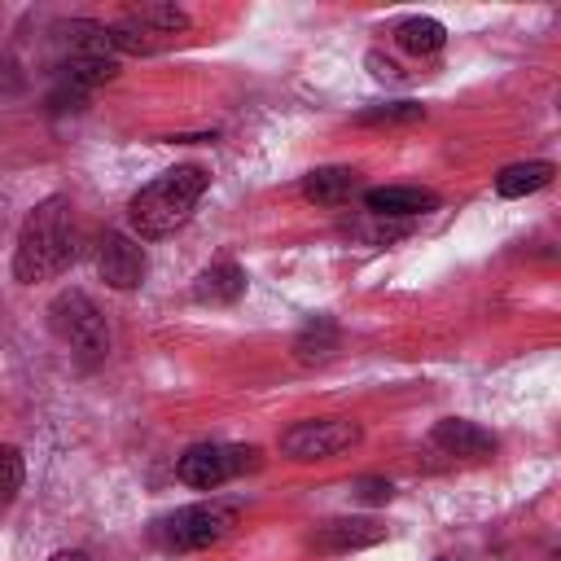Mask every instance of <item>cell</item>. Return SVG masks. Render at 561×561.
I'll return each instance as SVG.
<instances>
[{
    "label": "cell",
    "mask_w": 561,
    "mask_h": 561,
    "mask_svg": "<svg viewBox=\"0 0 561 561\" xmlns=\"http://www.w3.org/2000/svg\"><path fill=\"white\" fill-rule=\"evenodd\" d=\"M206 184H210L206 167H197V162L171 167V171H162L158 180H149V184L127 202V224H131L136 237H145V241L171 237L175 228L188 224V215L197 210Z\"/></svg>",
    "instance_id": "cell-1"
},
{
    "label": "cell",
    "mask_w": 561,
    "mask_h": 561,
    "mask_svg": "<svg viewBox=\"0 0 561 561\" xmlns=\"http://www.w3.org/2000/svg\"><path fill=\"white\" fill-rule=\"evenodd\" d=\"M70 254H75L70 202L61 193H53L22 219V232H18V245H13V276L22 285L48 280L70 263Z\"/></svg>",
    "instance_id": "cell-2"
},
{
    "label": "cell",
    "mask_w": 561,
    "mask_h": 561,
    "mask_svg": "<svg viewBox=\"0 0 561 561\" xmlns=\"http://www.w3.org/2000/svg\"><path fill=\"white\" fill-rule=\"evenodd\" d=\"M237 526V504H224V500H210V504H188V508H175L171 517H162L153 526L158 543L162 548H175V552H197V548H210L219 539H228Z\"/></svg>",
    "instance_id": "cell-3"
},
{
    "label": "cell",
    "mask_w": 561,
    "mask_h": 561,
    "mask_svg": "<svg viewBox=\"0 0 561 561\" xmlns=\"http://www.w3.org/2000/svg\"><path fill=\"white\" fill-rule=\"evenodd\" d=\"M48 329L57 342L75 346L79 355H105L110 351V329H105V316L96 311V302L83 294V289H61L53 302H48Z\"/></svg>",
    "instance_id": "cell-4"
},
{
    "label": "cell",
    "mask_w": 561,
    "mask_h": 561,
    "mask_svg": "<svg viewBox=\"0 0 561 561\" xmlns=\"http://www.w3.org/2000/svg\"><path fill=\"white\" fill-rule=\"evenodd\" d=\"M364 438L359 421H346V416H311V421H298L280 434V451L289 460H333L342 451H351L355 443Z\"/></svg>",
    "instance_id": "cell-5"
},
{
    "label": "cell",
    "mask_w": 561,
    "mask_h": 561,
    "mask_svg": "<svg viewBox=\"0 0 561 561\" xmlns=\"http://www.w3.org/2000/svg\"><path fill=\"white\" fill-rule=\"evenodd\" d=\"M254 465H259V451H254V447L197 443V447H188V451L180 456L175 473H180V482H188V486H197V491H215V486H224L228 478H237V473H245V469H254Z\"/></svg>",
    "instance_id": "cell-6"
},
{
    "label": "cell",
    "mask_w": 561,
    "mask_h": 561,
    "mask_svg": "<svg viewBox=\"0 0 561 561\" xmlns=\"http://www.w3.org/2000/svg\"><path fill=\"white\" fill-rule=\"evenodd\" d=\"M96 272L110 289H136L145 280V250L127 232H105L96 245Z\"/></svg>",
    "instance_id": "cell-7"
},
{
    "label": "cell",
    "mask_w": 561,
    "mask_h": 561,
    "mask_svg": "<svg viewBox=\"0 0 561 561\" xmlns=\"http://www.w3.org/2000/svg\"><path fill=\"white\" fill-rule=\"evenodd\" d=\"M364 206L368 215H381V219H416L438 206V193L416 188V184H386V188H368Z\"/></svg>",
    "instance_id": "cell-8"
},
{
    "label": "cell",
    "mask_w": 561,
    "mask_h": 561,
    "mask_svg": "<svg viewBox=\"0 0 561 561\" xmlns=\"http://www.w3.org/2000/svg\"><path fill=\"white\" fill-rule=\"evenodd\" d=\"M381 539H386V526L373 517H333V522L316 526V535H311V543L320 552H355V548H368Z\"/></svg>",
    "instance_id": "cell-9"
},
{
    "label": "cell",
    "mask_w": 561,
    "mask_h": 561,
    "mask_svg": "<svg viewBox=\"0 0 561 561\" xmlns=\"http://www.w3.org/2000/svg\"><path fill=\"white\" fill-rule=\"evenodd\" d=\"M430 438L447 456H465V460H482V456L495 451V434L482 430V425H473V421H465V416H443Z\"/></svg>",
    "instance_id": "cell-10"
},
{
    "label": "cell",
    "mask_w": 561,
    "mask_h": 561,
    "mask_svg": "<svg viewBox=\"0 0 561 561\" xmlns=\"http://www.w3.org/2000/svg\"><path fill=\"white\" fill-rule=\"evenodd\" d=\"M355 188H359V171L355 167H316L302 180V197L316 202V206H342Z\"/></svg>",
    "instance_id": "cell-11"
},
{
    "label": "cell",
    "mask_w": 561,
    "mask_h": 561,
    "mask_svg": "<svg viewBox=\"0 0 561 561\" xmlns=\"http://www.w3.org/2000/svg\"><path fill=\"white\" fill-rule=\"evenodd\" d=\"M241 294H245V272H241L232 259L210 263V267L197 276V285H193V298H197V302H210V307H228V302H237Z\"/></svg>",
    "instance_id": "cell-12"
},
{
    "label": "cell",
    "mask_w": 561,
    "mask_h": 561,
    "mask_svg": "<svg viewBox=\"0 0 561 561\" xmlns=\"http://www.w3.org/2000/svg\"><path fill=\"white\" fill-rule=\"evenodd\" d=\"M61 35H66L70 57H79V61H114V39H110V26L105 22L75 18V22H66Z\"/></svg>",
    "instance_id": "cell-13"
},
{
    "label": "cell",
    "mask_w": 561,
    "mask_h": 561,
    "mask_svg": "<svg viewBox=\"0 0 561 561\" xmlns=\"http://www.w3.org/2000/svg\"><path fill=\"white\" fill-rule=\"evenodd\" d=\"M337 346H342V333H337V324H333L329 316H316V320L302 324V333L294 337L298 364H329V359L337 355Z\"/></svg>",
    "instance_id": "cell-14"
},
{
    "label": "cell",
    "mask_w": 561,
    "mask_h": 561,
    "mask_svg": "<svg viewBox=\"0 0 561 561\" xmlns=\"http://www.w3.org/2000/svg\"><path fill=\"white\" fill-rule=\"evenodd\" d=\"M394 44L403 48V53H416V57H430V53H438L443 44H447V26L438 22V18H403L399 26H394Z\"/></svg>",
    "instance_id": "cell-15"
},
{
    "label": "cell",
    "mask_w": 561,
    "mask_h": 561,
    "mask_svg": "<svg viewBox=\"0 0 561 561\" xmlns=\"http://www.w3.org/2000/svg\"><path fill=\"white\" fill-rule=\"evenodd\" d=\"M552 184V162H513L495 175V193L500 197H526V193H539Z\"/></svg>",
    "instance_id": "cell-16"
},
{
    "label": "cell",
    "mask_w": 561,
    "mask_h": 561,
    "mask_svg": "<svg viewBox=\"0 0 561 561\" xmlns=\"http://www.w3.org/2000/svg\"><path fill=\"white\" fill-rule=\"evenodd\" d=\"M127 22L145 26V31L158 35V39L188 31V13H184L180 4H136V9H127Z\"/></svg>",
    "instance_id": "cell-17"
},
{
    "label": "cell",
    "mask_w": 561,
    "mask_h": 561,
    "mask_svg": "<svg viewBox=\"0 0 561 561\" xmlns=\"http://www.w3.org/2000/svg\"><path fill=\"white\" fill-rule=\"evenodd\" d=\"M346 237L364 241V245H390L399 237H408V224L403 219H381V215H364V219H346L342 224Z\"/></svg>",
    "instance_id": "cell-18"
},
{
    "label": "cell",
    "mask_w": 561,
    "mask_h": 561,
    "mask_svg": "<svg viewBox=\"0 0 561 561\" xmlns=\"http://www.w3.org/2000/svg\"><path fill=\"white\" fill-rule=\"evenodd\" d=\"M416 118H425V105H416V101L368 105V110L359 114V123H364V127H399V123H416Z\"/></svg>",
    "instance_id": "cell-19"
},
{
    "label": "cell",
    "mask_w": 561,
    "mask_h": 561,
    "mask_svg": "<svg viewBox=\"0 0 561 561\" xmlns=\"http://www.w3.org/2000/svg\"><path fill=\"white\" fill-rule=\"evenodd\" d=\"M110 39H114V53H131V57H145V53H158L162 48V39L158 35H149L145 26H136V22H118V26H110Z\"/></svg>",
    "instance_id": "cell-20"
},
{
    "label": "cell",
    "mask_w": 561,
    "mask_h": 561,
    "mask_svg": "<svg viewBox=\"0 0 561 561\" xmlns=\"http://www.w3.org/2000/svg\"><path fill=\"white\" fill-rule=\"evenodd\" d=\"M22 478H26V465H22V451L18 447H0V513L18 500L22 491Z\"/></svg>",
    "instance_id": "cell-21"
},
{
    "label": "cell",
    "mask_w": 561,
    "mask_h": 561,
    "mask_svg": "<svg viewBox=\"0 0 561 561\" xmlns=\"http://www.w3.org/2000/svg\"><path fill=\"white\" fill-rule=\"evenodd\" d=\"M355 495H359L364 504H386V500L394 495V486H390L386 478H359V482H355Z\"/></svg>",
    "instance_id": "cell-22"
},
{
    "label": "cell",
    "mask_w": 561,
    "mask_h": 561,
    "mask_svg": "<svg viewBox=\"0 0 561 561\" xmlns=\"http://www.w3.org/2000/svg\"><path fill=\"white\" fill-rule=\"evenodd\" d=\"M368 70H373V79H381V83H408L412 75H403L390 57H381V53H368Z\"/></svg>",
    "instance_id": "cell-23"
},
{
    "label": "cell",
    "mask_w": 561,
    "mask_h": 561,
    "mask_svg": "<svg viewBox=\"0 0 561 561\" xmlns=\"http://www.w3.org/2000/svg\"><path fill=\"white\" fill-rule=\"evenodd\" d=\"M48 561H92L88 552H79V548H61V552H53Z\"/></svg>",
    "instance_id": "cell-24"
},
{
    "label": "cell",
    "mask_w": 561,
    "mask_h": 561,
    "mask_svg": "<svg viewBox=\"0 0 561 561\" xmlns=\"http://www.w3.org/2000/svg\"><path fill=\"white\" fill-rule=\"evenodd\" d=\"M438 561H451V557H438Z\"/></svg>",
    "instance_id": "cell-25"
}]
</instances>
